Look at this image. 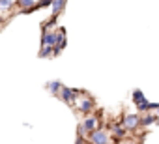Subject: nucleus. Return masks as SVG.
I'll use <instances>...</instances> for the list:
<instances>
[{"mask_svg": "<svg viewBox=\"0 0 159 144\" xmlns=\"http://www.w3.org/2000/svg\"><path fill=\"white\" fill-rule=\"evenodd\" d=\"M77 144H83V140H81V137H79V140H77Z\"/></svg>", "mask_w": 159, "mask_h": 144, "instance_id": "nucleus-15", "label": "nucleus"}, {"mask_svg": "<svg viewBox=\"0 0 159 144\" xmlns=\"http://www.w3.org/2000/svg\"><path fill=\"white\" fill-rule=\"evenodd\" d=\"M36 2H34V0H21V2H19V6H34Z\"/></svg>", "mask_w": 159, "mask_h": 144, "instance_id": "nucleus-13", "label": "nucleus"}, {"mask_svg": "<svg viewBox=\"0 0 159 144\" xmlns=\"http://www.w3.org/2000/svg\"><path fill=\"white\" fill-rule=\"evenodd\" d=\"M92 107H94L92 99H84V101H81V105H79V109H81L83 112H88V110H90Z\"/></svg>", "mask_w": 159, "mask_h": 144, "instance_id": "nucleus-7", "label": "nucleus"}, {"mask_svg": "<svg viewBox=\"0 0 159 144\" xmlns=\"http://www.w3.org/2000/svg\"><path fill=\"white\" fill-rule=\"evenodd\" d=\"M39 54H41V56H51V54H54V49H52V47H43Z\"/></svg>", "mask_w": 159, "mask_h": 144, "instance_id": "nucleus-10", "label": "nucleus"}, {"mask_svg": "<svg viewBox=\"0 0 159 144\" xmlns=\"http://www.w3.org/2000/svg\"><path fill=\"white\" fill-rule=\"evenodd\" d=\"M13 2H8V0H2V2H0V6H2V8H10Z\"/></svg>", "mask_w": 159, "mask_h": 144, "instance_id": "nucleus-14", "label": "nucleus"}, {"mask_svg": "<svg viewBox=\"0 0 159 144\" xmlns=\"http://www.w3.org/2000/svg\"><path fill=\"white\" fill-rule=\"evenodd\" d=\"M60 94H62V99H64L66 103H71V101L75 99V96H77L79 92H77L75 88H64V86H62V90H60Z\"/></svg>", "mask_w": 159, "mask_h": 144, "instance_id": "nucleus-4", "label": "nucleus"}, {"mask_svg": "<svg viewBox=\"0 0 159 144\" xmlns=\"http://www.w3.org/2000/svg\"><path fill=\"white\" fill-rule=\"evenodd\" d=\"M49 90H51L52 94H56L58 90H62V86H60V83H58V81H54V83H51V84H49Z\"/></svg>", "mask_w": 159, "mask_h": 144, "instance_id": "nucleus-9", "label": "nucleus"}, {"mask_svg": "<svg viewBox=\"0 0 159 144\" xmlns=\"http://www.w3.org/2000/svg\"><path fill=\"white\" fill-rule=\"evenodd\" d=\"M107 133H103V131H94V133H90V140L94 142V144H107Z\"/></svg>", "mask_w": 159, "mask_h": 144, "instance_id": "nucleus-5", "label": "nucleus"}, {"mask_svg": "<svg viewBox=\"0 0 159 144\" xmlns=\"http://www.w3.org/2000/svg\"><path fill=\"white\" fill-rule=\"evenodd\" d=\"M133 101L137 103V107H142L144 103H148V101L144 99V94H142L140 90H135V92H133Z\"/></svg>", "mask_w": 159, "mask_h": 144, "instance_id": "nucleus-6", "label": "nucleus"}, {"mask_svg": "<svg viewBox=\"0 0 159 144\" xmlns=\"http://www.w3.org/2000/svg\"><path fill=\"white\" fill-rule=\"evenodd\" d=\"M157 118H159V116H153V114H148V116H144V118H142V125H150V124H153V122H157Z\"/></svg>", "mask_w": 159, "mask_h": 144, "instance_id": "nucleus-8", "label": "nucleus"}, {"mask_svg": "<svg viewBox=\"0 0 159 144\" xmlns=\"http://www.w3.org/2000/svg\"><path fill=\"white\" fill-rule=\"evenodd\" d=\"M112 131H114L116 137H124L125 135V129L124 127H118V125H112Z\"/></svg>", "mask_w": 159, "mask_h": 144, "instance_id": "nucleus-11", "label": "nucleus"}, {"mask_svg": "<svg viewBox=\"0 0 159 144\" xmlns=\"http://www.w3.org/2000/svg\"><path fill=\"white\" fill-rule=\"evenodd\" d=\"M56 41H58V34H49V32H45L43 38H41L43 47H56Z\"/></svg>", "mask_w": 159, "mask_h": 144, "instance_id": "nucleus-1", "label": "nucleus"}, {"mask_svg": "<svg viewBox=\"0 0 159 144\" xmlns=\"http://www.w3.org/2000/svg\"><path fill=\"white\" fill-rule=\"evenodd\" d=\"M139 124H142V120H139L137 114H127V116L124 118V125H125L127 129H135Z\"/></svg>", "mask_w": 159, "mask_h": 144, "instance_id": "nucleus-2", "label": "nucleus"}, {"mask_svg": "<svg viewBox=\"0 0 159 144\" xmlns=\"http://www.w3.org/2000/svg\"><path fill=\"white\" fill-rule=\"evenodd\" d=\"M96 125H98V120L90 116V118L84 120V124H83V127H81V133H94V131H96Z\"/></svg>", "mask_w": 159, "mask_h": 144, "instance_id": "nucleus-3", "label": "nucleus"}, {"mask_svg": "<svg viewBox=\"0 0 159 144\" xmlns=\"http://www.w3.org/2000/svg\"><path fill=\"white\" fill-rule=\"evenodd\" d=\"M52 6H54V15L58 13V10H62L64 8V2H52Z\"/></svg>", "mask_w": 159, "mask_h": 144, "instance_id": "nucleus-12", "label": "nucleus"}]
</instances>
